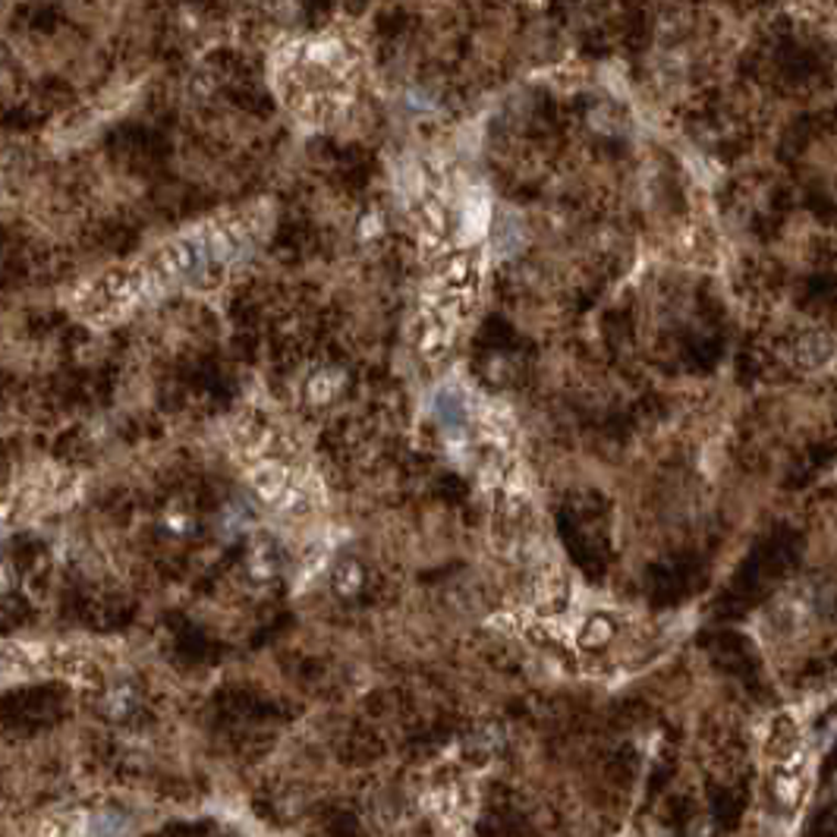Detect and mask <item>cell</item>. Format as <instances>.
I'll list each match as a JSON object with an SVG mask.
<instances>
[{"instance_id":"7a4b0ae2","label":"cell","mask_w":837,"mask_h":837,"mask_svg":"<svg viewBox=\"0 0 837 837\" xmlns=\"http://www.w3.org/2000/svg\"><path fill=\"white\" fill-rule=\"evenodd\" d=\"M359 586H362V570H359V564H356V561L337 564V570H334V589L340 595H350L356 593Z\"/></svg>"},{"instance_id":"3957f363","label":"cell","mask_w":837,"mask_h":837,"mask_svg":"<svg viewBox=\"0 0 837 837\" xmlns=\"http://www.w3.org/2000/svg\"><path fill=\"white\" fill-rule=\"evenodd\" d=\"M334 391H337V374L334 372L318 374V378L308 384V396H312L315 403H325V400H330V396H334Z\"/></svg>"},{"instance_id":"6da1fadb","label":"cell","mask_w":837,"mask_h":837,"mask_svg":"<svg viewBox=\"0 0 837 837\" xmlns=\"http://www.w3.org/2000/svg\"><path fill=\"white\" fill-rule=\"evenodd\" d=\"M274 570H278V554H274V548L264 539H259L252 545V551H249V573L259 576V579H268Z\"/></svg>"}]
</instances>
